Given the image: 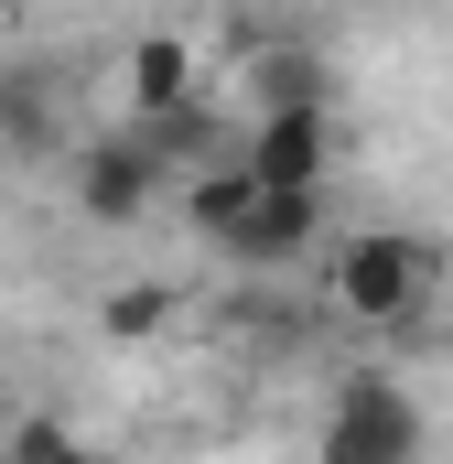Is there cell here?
I'll return each mask as SVG.
<instances>
[{"mask_svg":"<svg viewBox=\"0 0 453 464\" xmlns=\"http://www.w3.org/2000/svg\"><path fill=\"white\" fill-rule=\"evenodd\" d=\"M248 173L281 184V195H324V184H335V109L248 119Z\"/></svg>","mask_w":453,"mask_h":464,"instance_id":"277c9868","label":"cell"},{"mask_svg":"<svg viewBox=\"0 0 453 464\" xmlns=\"http://www.w3.org/2000/svg\"><path fill=\"white\" fill-rule=\"evenodd\" d=\"M237 87H248V109L281 119V109H335V65L313 54V44H259L248 65H237Z\"/></svg>","mask_w":453,"mask_h":464,"instance_id":"52a82bcc","label":"cell"},{"mask_svg":"<svg viewBox=\"0 0 453 464\" xmlns=\"http://www.w3.org/2000/svg\"><path fill=\"white\" fill-rule=\"evenodd\" d=\"M65 195H76V217H87V227H140V217H151V195H162V162H151V140H140V130L76 140V151H65Z\"/></svg>","mask_w":453,"mask_h":464,"instance_id":"3957f363","label":"cell"},{"mask_svg":"<svg viewBox=\"0 0 453 464\" xmlns=\"http://www.w3.org/2000/svg\"><path fill=\"white\" fill-rule=\"evenodd\" d=\"M0 464H87V443H76L65 411H11L0 421Z\"/></svg>","mask_w":453,"mask_h":464,"instance_id":"30bf717a","label":"cell"},{"mask_svg":"<svg viewBox=\"0 0 453 464\" xmlns=\"http://www.w3.org/2000/svg\"><path fill=\"white\" fill-rule=\"evenodd\" d=\"M248 206H259V173H248V162H217V173L184 184V217H195V237H217V248H226V227H237Z\"/></svg>","mask_w":453,"mask_h":464,"instance_id":"9c48e42d","label":"cell"},{"mask_svg":"<svg viewBox=\"0 0 453 464\" xmlns=\"http://www.w3.org/2000/svg\"><path fill=\"white\" fill-rule=\"evenodd\" d=\"M313 237H324V195L259 184V206L226 227V259H237V270H292V259H313Z\"/></svg>","mask_w":453,"mask_h":464,"instance_id":"8992f818","label":"cell"},{"mask_svg":"<svg viewBox=\"0 0 453 464\" xmlns=\"http://www.w3.org/2000/svg\"><path fill=\"white\" fill-rule=\"evenodd\" d=\"M195 109H217V87H206L195 44L140 33V44H130V130H162V119H195Z\"/></svg>","mask_w":453,"mask_h":464,"instance_id":"5b68a950","label":"cell"},{"mask_svg":"<svg viewBox=\"0 0 453 464\" xmlns=\"http://www.w3.org/2000/svg\"><path fill=\"white\" fill-rule=\"evenodd\" d=\"M313 464H421V400L389 367H345L335 411L313 432Z\"/></svg>","mask_w":453,"mask_h":464,"instance_id":"7a4b0ae2","label":"cell"},{"mask_svg":"<svg viewBox=\"0 0 453 464\" xmlns=\"http://www.w3.org/2000/svg\"><path fill=\"white\" fill-rule=\"evenodd\" d=\"M54 140H65L54 87H43L33 65H11V76H0V151H22V162H54Z\"/></svg>","mask_w":453,"mask_h":464,"instance_id":"ba28073f","label":"cell"},{"mask_svg":"<svg viewBox=\"0 0 453 464\" xmlns=\"http://www.w3.org/2000/svg\"><path fill=\"white\" fill-rule=\"evenodd\" d=\"M324 292H335L345 324H367V335H410L421 314H432V292H443V248L410 227H345L324 248Z\"/></svg>","mask_w":453,"mask_h":464,"instance_id":"6da1fadb","label":"cell"},{"mask_svg":"<svg viewBox=\"0 0 453 464\" xmlns=\"http://www.w3.org/2000/svg\"><path fill=\"white\" fill-rule=\"evenodd\" d=\"M98 324H109L119 346H151V335L173 324V292H151V281H119L109 303H98Z\"/></svg>","mask_w":453,"mask_h":464,"instance_id":"8fae6325","label":"cell"}]
</instances>
